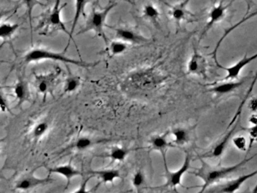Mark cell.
Returning <instances> with one entry per match:
<instances>
[{"label":"cell","mask_w":257,"mask_h":193,"mask_svg":"<svg viewBox=\"0 0 257 193\" xmlns=\"http://www.w3.org/2000/svg\"><path fill=\"white\" fill-rule=\"evenodd\" d=\"M254 156H255V155L251 156V157L248 158V159L245 158L238 164L229 166V167H218L217 168V167H210V166L207 165L206 163H204L203 165L197 171L194 172V174L196 177L201 179L203 182H204L203 188L201 189V190L199 193H204L206 189L210 187L212 184L220 181L222 179L225 178L227 176L231 174V173L236 171L241 166L244 165L246 163H248L249 161H251V159H254Z\"/></svg>","instance_id":"cell-1"},{"label":"cell","mask_w":257,"mask_h":193,"mask_svg":"<svg viewBox=\"0 0 257 193\" xmlns=\"http://www.w3.org/2000/svg\"><path fill=\"white\" fill-rule=\"evenodd\" d=\"M42 60H54V61H59L63 63H70L79 67H86L90 66L89 63L86 62L70 58L65 56L63 54L53 52L45 48H34L31 49L24 57V61L26 63L42 61Z\"/></svg>","instance_id":"cell-2"},{"label":"cell","mask_w":257,"mask_h":193,"mask_svg":"<svg viewBox=\"0 0 257 193\" xmlns=\"http://www.w3.org/2000/svg\"><path fill=\"white\" fill-rule=\"evenodd\" d=\"M115 6V4L111 5L104 8V10L93 9L92 12L89 15L86 21V27L84 29L80 32L86 33L89 31H94V33L99 36H104V27L106 25L107 16L111 12L112 9Z\"/></svg>","instance_id":"cell-3"},{"label":"cell","mask_w":257,"mask_h":193,"mask_svg":"<svg viewBox=\"0 0 257 193\" xmlns=\"http://www.w3.org/2000/svg\"><path fill=\"white\" fill-rule=\"evenodd\" d=\"M231 3V2H229V3L226 4L225 0H221L220 2L214 4L211 7L208 13V21L203 29L202 33L200 34V39H202L205 36L209 29H211L214 25H217L226 18L227 11Z\"/></svg>","instance_id":"cell-4"},{"label":"cell","mask_w":257,"mask_h":193,"mask_svg":"<svg viewBox=\"0 0 257 193\" xmlns=\"http://www.w3.org/2000/svg\"><path fill=\"white\" fill-rule=\"evenodd\" d=\"M208 71L207 59L194 49L193 55L187 63V73L196 77L206 78Z\"/></svg>","instance_id":"cell-5"},{"label":"cell","mask_w":257,"mask_h":193,"mask_svg":"<svg viewBox=\"0 0 257 193\" xmlns=\"http://www.w3.org/2000/svg\"><path fill=\"white\" fill-rule=\"evenodd\" d=\"M256 59H257V53L254 54V55H252L251 56H248V55H246L241 60H238L237 63L230 66V67H225L223 66L222 69L227 72V75L220 82L234 81V80H236L239 77L243 69L246 67V66H248V64L254 61Z\"/></svg>","instance_id":"cell-6"},{"label":"cell","mask_w":257,"mask_h":193,"mask_svg":"<svg viewBox=\"0 0 257 193\" xmlns=\"http://www.w3.org/2000/svg\"><path fill=\"white\" fill-rule=\"evenodd\" d=\"M190 1L191 0H183L171 8L169 15L175 23L180 25L183 21H191L192 18H194V14L188 8Z\"/></svg>","instance_id":"cell-7"},{"label":"cell","mask_w":257,"mask_h":193,"mask_svg":"<svg viewBox=\"0 0 257 193\" xmlns=\"http://www.w3.org/2000/svg\"><path fill=\"white\" fill-rule=\"evenodd\" d=\"M190 167V157L189 154L186 155L183 165L176 171H170L166 168L167 186L171 188H176L177 186L181 185L182 178L187 172Z\"/></svg>","instance_id":"cell-8"},{"label":"cell","mask_w":257,"mask_h":193,"mask_svg":"<svg viewBox=\"0 0 257 193\" xmlns=\"http://www.w3.org/2000/svg\"><path fill=\"white\" fill-rule=\"evenodd\" d=\"M65 5H66V4L61 5L60 0H56L53 8L46 18V22H47V25L49 26L57 28V29L63 30V32L69 34L66 31V27H65L61 18L62 10L64 8Z\"/></svg>","instance_id":"cell-9"},{"label":"cell","mask_w":257,"mask_h":193,"mask_svg":"<svg viewBox=\"0 0 257 193\" xmlns=\"http://www.w3.org/2000/svg\"><path fill=\"white\" fill-rule=\"evenodd\" d=\"M52 181L49 177L39 178L33 175L26 176L17 181L15 188L21 191H28L32 190L39 186L44 185Z\"/></svg>","instance_id":"cell-10"},{"label":"cell","mask_w":257,"mask_h":193,"mask_svg":"<svg viewBox=\"0 0 257 193\" xmlns=\"http://www.w3.org/2000/svg\"><path fill=\"white\" fill-rule=\"evenodd\" d=\"M257 174V170L251 174H244V175L240 176L238 178L230 180V181L227 182V184L216 190V193H235V192L238 191L241 188L244 183Z\"/></svg>","instance_id":"cell-11"},{"label":"cell","mask_w":257,"mask_h":193,"mask_svg":"<svg viewBox=\"0 0 257 193\" xmlns=\"http://www.w3.org/2000/svg\"><path fill=\"white\" fill-rule=\"evenodd\" d=\"M49 172L61 176L63 178L66 179L68 184H70L72 179L83 174V173L80 170H78L76 167L73 166L72 163L52 167V168L49 169Z\"/></svg>","instance_id":"cell-12"},{"label":"cell","mask_w":257,"mask_h":193,"mask_svg":"<svg viewBox=\"0 0 257 193\" xmlns=\"http://www.w3.org/2000/svg\"><path fill=\"white\" fill-rule=\"evenodd\" d=\"M56 75L55 73L50 74L39 75L36 77V88L38 92L46 96L52 91L55 85Z\"/></svg>","instance_id":"cell-13"},{"label":"cell","mask_w":257,"mask_h":193,"mask_svg":"<svg viewBox=\"0 0 257 193\" xmlns=\"http://www.w3.org/2000/svg\"><path fill=\"white\" fill-rule=\"evenodd\" d=\"M115 31L117 39L130 43H141L144 40L142 36L135 33V31L125 28H113Z\"/></svg>","instance_id":"cell-14"},{"label":"cell","mask_w":257,"mask_h":193,"mask_svg":"<svg viewBox=\"0 0 257 193\" xmlns=\"http://www.w3.org/2000/svg\"><path fill=\"white\" fill-rule=\"evenodd\" d=\"M243 81H225L221 82L216 85L209 88L208 91L210 92L215 93L217 94H229L235 90L238 89L242 85Z\"/></svg>","instance_id":"cell-15"},{"label":"cell","mask_w":257,"mask_h":193,"mask_svg":"<svg viewBox=\"0 0 257 193\" xmlns=\"http://www.w3.org/2000/svg\"><path fill=\"white\" fill-rule=\"evenodd\" d=\"M87 0H75V13L74 17H73V21H72V27L70 29V37H69L68 45L66 47L65 51L67 49L68 46H70V41L73 38V34L74 33L75 29L77 26L78 22L80 21V18H81L82 15L84 13L85 9H86V5H87Z\"/></svg>","instance_id":"cell-16"},{"label":"cell","mask_w":257,"mask_h":193,"mask_svg":"<svg viewBox=\"0 0 257 193\" xmlns=\"http://www.w3.org/2000/svg\"><path fill=\"white\" fill-rule=\"evenodd\" d=\"M121 171L116 168H107L93 171L92 176L100 179L104 184H112L115 180L121 177Z\"/></svg>","instance_id":"cell-17"},{"label":"cell","mask_w":257,"mask_h":193,"mask_svg":"<svg viewBox=\"0 0 257 193\" xmlns=\"http://www.w3.org/2000/svg\"><path fill=\"white\" fill-rule=\"evenodd\" d=\"M234 130H235V127L231 129L224 138L222 139L220 143H217L213 149L210 150V153H207L205 156L207 158H219L223 155V153L225 151L226 148H227V144H228V140L234 134Z\"/></svg>","instance_id":"cell-18"},{"label":"cell","mask_w":257,"mask_h":193,"mask_svg":"<svg viewBox=\"0 0 257 193\" xmlns=\"http://www.w3.org/2000/svg\"><path fill=\"white\" fill-rule=\"evenodd\" d=\"M13 93L19 104H23L28 98V86L24 80H18L13 86Z\"/></svg>","instance_id":"cell-19"},{"label":"cell","mask_w":257,"mask_h":193,"mask_svg":"<svg viewBox=\"0 0 257 193\" xmlns=\"http://www.w3.org/2000/svg\"><path fill=\"white\" fill-rule=\"evenodd\" d=\"M20 25L18 23H11V22H2L0 25V38L2 39H8L12 37L18 29Z\"/></svg>","instance_id":"cell-20"},{"label":"cell","mask_w":257,"mask_h":193,"mask_svg":"<svg viewBox=\"0 0 257 193\" xmlns=\"http://www.w3.org/2000/svg\"><path fill=\"white\" fill-rule=\"evenodd\" d=\"M142 15L143 17L146 20L155 22L159 19L160 11L156 5L149 2L144 5L142 10Z\"/></svg>","instance_id":"cell-21"},{"label":"cell","mask_w":257,"mask_h":193,"mask_svg":"<svg viewBox=\"0 0 257 193\" xmlns=\"http://www.w3.org/2000/svg\"><path fill=\"white\" fill-rule=\"evenodd\" d=\"M149 143L154 149L161 152L165 151V149L170 146V143L167 138V135H155L151 138Z\"/></svg>","instance_id":"cell-22"},{"label":"cell","mask_w":257,"mask_h":193,"mask_svg":"<svg viewBox=\"0 0 257 193\" xmlns=\"http://www.w3.org/2000/svg\"><path fill=\"white\" fill-rule=\"evenodd\" d=\"M128 44L123 41L116 39L110 42L109 46V52L113 56H118L125 53L128 50Z\"/></svg>","instance_id":"cell-23"},{"label":"cell","mask_w":257,"mask_h":193,"mask_svg":"<svg viewBox=\"0 0 257 193\" xmlns=\"http://www.w3.org/2000/svg\"><path fill=\"white\" fill-rule=\"evenodd\" d=\"M171 135L173 143L177 146H183L189 142V134L183 128H175Z\"/></svg>","instance_id":"cell-24"},{"label":"cell","mask_w":257,"mask_h":193,"mask_svg":"<svg viewBox=\"0 0 257 193\" xmlns=\"http://www.w3.org/2000/svg\"><path fill=\"white\" fill-rule=\"evenodd\" d=\"M82 80L80 77L77 76H70L66 79L65 82L63 90L66 94H72L76 92L80 87L81 86Z\"/></svg>","instance_id":"cell-25"},{"label":"cell","mask_w":257,"mask_h":193,"mask_svg":"<svg viewBox=\"0 0 257 193\" xmlns=\"http://www.w3.org/2000/svg\"><path fill=\"white\" fill-rule=\"evenodd\" d=\"M128 156V150L125 148L121 146H114L110 149L107 157L110 158L114 162H118L121 163L126 159L127 156Z\"/></svg>","instance_id":"cell-26"},{"label":"cell","mask_w":257,"mask_h":193,"mask_svg":"<svg viewBox=\"0 0 257 193\" xmlns=\"http://www.w3.org/2000/svg\"><path fill=\"white\" fill-rule=\"evenodd\" d=\"M49 124L47 122H40L34 127L32 131V135L36 139L42 138L49 130Z\"/></svg>","instance_id":"cell-27"},{"label":"cell","mask_w":257,"mask_h":193,"mask_svg":"<svg viewBox=\"0 0 257 193\" xmlns=\"http://www.w3.org/2000/svg\"><path fill=\"white\" fill-rule=\"evenodd\" d=\"M94 142L91 138H87V137H83L80 138L76 140L75 143V147L80 150V151H83L86 149H88L94 145Z\"/></svg>","instance_id":"cell-28"},{"label":"cell","mask_w":257,"mask_h":193,"mask_svg":"<svg viewBox=\"0 0 257 193\" xmlns=\"http://www.w3.org/2000/svg\"><path fill=\"white\" fill-rule=\"evenodd\" d=\"M232 143L234 147L239 151L245 152L248 149V142L246 140L245 137L242 136V135L234 137L232 138Z\"/></svg>","instance_id":"cell-29"},{"label":"cell","mask_w":257,"mask_h":193,"mask_svg":"<svg viewBox=\"0 0 257 193\" xmlns=\"http://www.w3.org/2000/svg\"><path fill=\"white\" fill-rule=\"evenodd\" d=\"M131 182H132V185L135 188L139 189L142 187L145 184V176H144L143 173L141 170L136 171L133 175Z\"/></svg>","instance_id":"cell-30"},{"label":"cell","mask_w":257,"mask_h":193,"mask_svg":"<svg viewBox=\"0 0 257 193\" xmlns=\"http://www.w3.org/2000/svg\"><path fill=\"white\" fill-rule=\"evenodd\" d=\"M21 1L23 2L24 5L26 6L27 9H28V17H29V22L31 24L32 10L36 5H38V4L42 5V3L39 2V0H21Z\"/></svg>","instance_id":"cell-31"},{"label":"cell","mask_w":257,"mask_h":193,"mask_svg":"<svg viewBox=\"0 0 257 193\" xmlns=\"http://www.w3.org/2000/svg\"><path fill=\"white\" fill-rule=\"evenodd\" d=\"M257 82V70L256 72L255 75H254V78H253L252 83H251V86H250L249 89H248V93L246 94L245 97H244V100H243L242 103H241V105H240L239 108H238V112H237L236 115L234 116V119H236L238 115L241 113V110H242V107L244 106V103L247 101L248 100V97H249L250 94H251V91L254 89V85H255L256 83ZM234 119L233 120H234Z\"/></svg>","instance_id":"cell-32"},{"label":"cell","mask_w":257,"mask_h":193,"mask_svg":"<svg viewBox=\"0 0 257 193\" xmlns=\"http://www.w3.org/2000/svg\"><path fill=\"white\" fill-rule=\"evenodd\" d=\"M248 133L250 138L249 147H251L254 143H257V125L250 127Z\"/></svg>","instance_id":"cell-33"},{"label":"cell","mask_w":257,"mask_h":193,"mask_svg":"<svg viewBox=\"0 0 257 193\" xmlns=\"http://www.w3.org/2000/svg\"><path fill=\"white\" fill-rule=\"evenodd\" d=\"M89 180H90V177L85 180L82 183L80 187H79L76 191H74L72 193H91V192L87 190V182H88Z\"/></svg>","instance_id":"cell-34"},{"label":"cell","mask_w":257,"mask_h":193,"mask_svg":"<svg viewBox=\"0 0 257 193\" xmlns=\"http://www.w3.org/2000/svg\"><path fill=\"white\" fill-rule=\"evenodd\" d=\"M0 109L2 112H7L9 111L8 101L4 98L3 95H1V98H0Z\"/></svg>","instance_id":"cell-35"},{"label":"cell","mask_w":257,"mask_h":193,"mask_svg":"<svg viewBox=\"0 0 257 193\" xmlns=\"http://www.w3.org/2000/svg\"><path fill=\"white\" fill-rule=\"evenodd\" d=\"M248 108L251 112L257 113V97H253L250 100Z\"/></svg>","instance_id":"cell-36"},{"label":"cell","mask_w":257,"mask_h":193,"mask_svg":"<svg viewBox=\"0 0 257 193\" xmlns=\"http://www.w3.org/2000/svg\"><path fill=\"white\" fill-rule=\"evenodd\" d=\"M248 122H249L252 126L257 125V113L253 112L251 115H250V116L248 117Z\"/></svg>","instance_id":"cell-37"},{"label":"cell","mask_w":257,"mask_h":193,"mask_svg":"<svg viewBox=\"0 0 257 193\" xmlns=\"http://www.w3.org/2000/svg\"><path fill=\"white\" fill-rule=\"evenodd\" d=\"M246 1H247V4H248V11H247V12H248L247 15H248V12H249L250 11V8H251V0H246Z\"/></svg>","instance_id":"cell-38"},{"label":"cell","mask_w":257,"mask_h":193,"mask_svg":"<svg viewBox=\"0 0 257 193\" xmlns=\"http://www.w3.org/2000/svg\"><path fill=\"white\" fill-rule=\"evenodd\" d=\"M257 193V184L256 185V187H254V190H253L252 193Z\"/></svg>","instance_id":"cell-39"},{"label":"cell","mask_w":257,"mask_h":193,"mask_svg":"<svg viewBox=\"0 0 257 193\" xmlns=\"http://www.w3.org/2000/svg\"><path fill=\"white\" fill-rule=\"evenodd\" d=\"M252 16L253 17H256L257 16V9L256 10V11H254V12L252 13Z\"/></svg>","instance_id":"cell-40"}]
</instances>
